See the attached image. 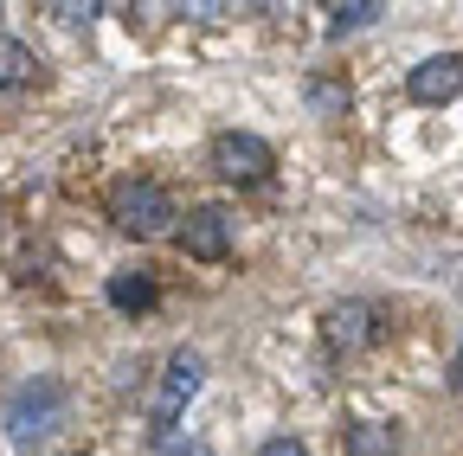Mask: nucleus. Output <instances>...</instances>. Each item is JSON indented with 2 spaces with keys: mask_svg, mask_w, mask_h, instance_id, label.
<instances>
[{
  "mask_svg": "<svg viewBox=\"0 0 463 456\" xmlns=\"http://www.w3.org/2000/svg\"><path fill=\"white\" fill-rule=\"evenodd\" d=\"M71 456H84V450H71Z\"/></svg>",
  "mask_w": 463,
  "mask_h": 456,
  "instance_id": "15",
  "label": "nucleus"
},
{
  "mask_svg": "<svg viewBox=\"0 0 463 456\" xmlns=\"http://www.w3.org/2000/svg\"><path fill=\"white\" fill-rule=\"evenodd\" d=\"M103 296H109V309H123V315H148V309H155V276L116 270V276L103 283Z\"/></svg>",
  "mask_w": 463,
  "mask_h": 456,
  "instance_id": "8",
  "label": "nucleus"
},
{
  "mask_svg": "<svg viewBox=\"0 0 463 456\" xmlns=\"http://www.w3.org/2000/svg\"><path fill=\"white\" fill-rule=\"evenodd\" d=\"M341 456H399V431L380 424V418H361V424H347Z\"/></svg>",
  "mask_w": 463,
  "mask_h": 456,
  "instance_id": "10",
  "label": "nucleus"
},
{
  "mask_svg": "<svg viewBox=\"0 0 463 456\" xmlns=\"http://www.w3.org/2000/svg\"><path fill=\"white\" fill-rule=\"evenodd\" d=\"M26 84H39V51L0 33V90H26Z\"/></svg>",
  "mask_w": 463,
  "mask_h": 456,
  "instance_id": "9",
  "label": "nucleus"
},
{
  "mask_svg": "<svg viewBox=\"0 0 463 456\" xmlns=\"http://www.w3.org/2000/svg\"><path fill=\"white\" fill-rule=\"evenodd\" d=\"M65 418H71L65 386H58V379H26V386L7 398V443L33 456V450H45L58 431H65Z\"/></svg>",
  "mask_w": 463,
  "mask_h": 456,
  "instance_id": "1",
  "label": "nucleus"
},
{
  "mask_svg": "<svg viewBox=\"0 0 463 456\" xmlns=\"http://www.w3.org/2000/svg\"><path fill=\"white\" fill-rule=\"evenodd\" d=\"M380 334H386V315L373 302H335L322 315V340H328L335 354H361V348H373Z\"/></svg>",
  "mask_w": 463,
  "mask_h": 456,
  "instance_id": "5",
  "label": "nucleus"
},
{
  "mask_svg": "<svg viewBox=\"0 0 463 456\" xmlns=\"http://www.w3.org/2000/svg\"><path fill=\"white\" fill-rule=\"evenodd\" d=\"M270 167H277V154H270L264 135H245V129L213 135V174H219V181H232V187H264Z\"/></svg>",
  "mask_w": 463,
  "mask_h": 456,
  "instance_id": "4",
  "label": "nucleus"
},
{
  "mask_svg": "<svg viewBox=\"0 0 463 456\" xmlns=\"http://www.w3.org/2000/svg\"><path fill=\"white\" fill-rule=\"evenodd\" d=\"M309 97H316V109H347V90H335V84H316Z\"/></svg>",
  "mask_w": 463,
  "mask_h": 456,
  "instance_id": "13",
  "label": "nucleus"
},
{
  "mask_svg": "<svg viewBox=\"0 0 463 456\" xmlns=\"http://www.w3.org/2000/svg\"><path fill=\"white\" fill-rule=\"evenodd\" d=\"M258 456H309L297 437H270V443H258Z\"/></svg>",
  "mask_w": 463,
  "mask_h": 456,
  "instance_id": "12",
  "label": "nucleus"
},
{
  "mask_svg": "<svg viewBox=\"0 0 463 456\" xmlns=\"http://www.w3.org/2000/svg\"><path fill=\"white\" fill-rule=\"evenodd\" d=\"M386 7H380V0H335V7H328V33H354V26H373Z\"/></svg>",
  "mask_w": 463,
  "mask_h": 456,
  "instance_id": "11",
  "label": "nucleus"
},
{
  "mask_svg": "<svg viewBox=\"0 0 463 456\" xmlns=\"http://www.w3.org/2000/svg\"><path fill=\"white\" fill-rule=\"evenodd\" d=\"M200 379H206V360H200L194 348H174V354H167V373H161V392H155V412H148V437H155V443H174V424H181L187 398L200 392Z\"/></svg>",
  "mask_w": 463,
  "mask_h": 456,
  "instance_id": "3",
  "label": "nucleus"
},
{
  "mask_svg": "<svg viewBox=\"0 0 463 456\" xmlns=\"http://www.w3.org/2000/svg\"><path fill=\"white\" fill-rule=\"evenodd\" d=\"M450 386H463V354H457V360H450Z\"/></svg>",
  "mask_w": 463,
  "mask_h": 456,
  "instance_id": "14",
  "label": "nucleus"
},
{
  "mask_svg": "<svg viewBox=\"0 0 463 456\" xmlns=\"http://www.w3.org/2000/svg\"><path fill=\"white\" fill-rule=\"evenodd\" d=\"M450 97H463V59H425V65H412V103H450Z\"/></svg>",
  "mask_w": 463,
  "mask_h": 456,
  "instance_id": "7",
  "label": "nucleus"
},
{
  "mask_svg": "<svg viewBox=\"0 0 463 456\" xmlns=\"http://www.w3.org/2000/svg\"><path fill=\"white\" fill-rule=\"evenodd\" d=\"M174 219H181V206H174V193L161 181H116L109 187V225L123 238H167Z\"/></svg>",
  "mask_w": 463,
  "mask_h": 456,
  "instance_id": "2",
  "label": "nucleus"
},
{
  "mask_svg": "<svg viewBox=\"0 0 463 456\" xmlns=\"http://www.w3.org/2000/svg\"><path fill=\"white\" fill-rule=\"evenodd\" d=\"M232 232H239V219L225 206H194L187 225H181V245H187V257L219 264V257H232Z\"/></svg>",
  "mask_w": 463,
  "mask_h": 456,
  "instance_id": "6",
  "label": "nucleus"
}]
</instances>
